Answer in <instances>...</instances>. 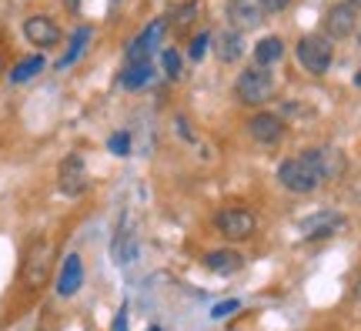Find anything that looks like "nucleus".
Returning a JSON list of instances; mask_svg holds the SVG:
<instances>
[{"label":"nucleus","instance_id":"f8f14e48","mask_svg":"<svg viewBox=\"0 0 361 331\" xmlns=\"http://www.w3.org/2000/svg\"><path fill=\"white\" fill-rule=\"evenodd\" d=\"M164 27H168V20H154V24H147L134 37V44L128 47V64H141V61H151V51H154V44L161 40V34H164Z\"/></svg>","mask_w":361,"mask_h":331},{"label":"nucleus","instance_id":"dca6fc26","mask_svg":"<svg viewBox=\"0 0 361 331\" xmlns=\"http://www.w3.org/2000/svg\"><path fill=\"white\" fill-rule=\"evenodd\" d=\"M214 54H218L221 64H234V61L245 54V34H241V30H234V27L221 30L218 44H214Z\"/></svg>","mask_w":361,"mask_h":331},{"label":"nucleus","instance_id":"1a4fd4ad","mask_svg":"<svg viewBox=\"0 0 361 331\" xmlns=\"http://www.w3.org/2000/svg\"><path fill=\"white\" fill-rule=\"evenodd\" d=\"M247 134L258 144H278L284 138V121L271 111H258V114L247 117Z\"/></svg>","mask_w":361,"mask_h":331},{"label":"nucleus","instance_id":"0eeeda50","mask_svg":"<svg viewBox=\"0 0 361 331\" xmlns=\"http://www.w3.org/2000/svg\"><path fill=\"white\" fill-rule=\"evenodd\" d=\"M355 27H358V11L351 7L348 0H345V4H335V7H328V13H324V37L328 40L351 37Z\"/></svg>","mask_w":361,"mask_h":331},{"label":"nucleus","instance_id":"bb28decb","mask_svg":"<svg viewBox=\"0 0 361 331\" xmlns=\"http://www.w3.org/2000/svg\"><path fill=\"white\" fill-rule=\"evenodd\" d=\"M111 331H128V308H121V311H117V318H114V325H111Z\"/></svg>","mask_w":361,"mask_h":331},{"label":"nucleus","instance_id":"7ed1b4c3","mask_svg":"<svg viewBox=\"0 0 361 331\" xmlns=\"http://www.w3.org/2000/svg\"><path fill=\"white\" fill-rule=\"evenodd\" d=\"M295 54H298V64L305 67L308 74L322 77V74H328V67L335 61V44L324 37V34H308V37L298 40Z\"/></svg>","mask_w":361,"mask_h":331},{"label":"nucleus","instance_id":"5701e85b","mask_svg":"<svg viewBox=\"0 0 361 331\" xmlns=\"http://www.w3.org/2000/svg\"><path fill=\"white\" fill-rule=\"evenodd\" d=\"M207 47H211V34H207V30H201V34L191 40V47H188V57H191V61H201Z\"/></svg>","mask_w":361,"mask_h":331},{"label":"nucleus","instance_id":"aec40b11","mask_svg":"<svg viewBox=\"0 0 361 331\" xmlns=\"http://www.w3.org/2000/svg\"><path fill=\"white\" fill-rule=\"evenodd\" d=\"M87 40H90V27H78V34H74V40H71V51L61 57V64H57V67H61V71H67V67L80 57V51H84V44H87Z\"/></svg>","mask_w":361,"mask_h":331},{"label":"nucleus","instance_id":"423d86ee","mask_svg":"<svg viewBox=\"0 0 361 331\" xmlns=\"http://www.w3.org/2000/svg\"><path fill=\"white\" fill-rule=\"evenodd\" d=\"M57 184H61V191L67 198H80V194L87 191L90 184V174H87V161H84V154H67L61 167H57Z\"/></svg>","mask_w":361,"mask_h":331},{"label":"nucleus","instance_id":"4468645a","mask_svg":"<svg viewBox=\"0 0 361 331\" xmlns=\"http://www.w3.org/2000/svg\"><path fill=\"white\" fill-rule=\"evenodd\" d=\"M311 157H314V164L322 171L324 181H335L345 174V154L338 151V148H308Z\"/></svg>","mask_w":361,"mask_h":331},{"label":"nucleus","instance_id":"6ab92c4d","mask_svg":"<svg viewBox=\"0 0 361 331\" xmlns=\"http://www.w3.org/2000/svg\"><path fill=\"white\" fill-rule=\"evenodd\" d=\"M40 71H44V57H40V54H34V57H24L20 64H13L11 80H13V84H24V80H30V77H37Z\"/></svg>","mask_w":361,"mask_h":331},{"label":"nucleus","instance_id":"20e7f679","mask_svg":"<svg viewBox=\"0 0 361 331\" xmlns=\"http://www.w3.org/2000/svg\"><path fill=\"white\" fill-rule=\"evenodd\" d=\"M54 267V244L47 238H34L24 251V265H20V278L27 288H40Z\"/></svg>","mask_w":361,"mask_h":331},{"label":"nucleus","instance_id":"2eb2a0df","mask_svg":"<svg viewBox=\"0 0 361 331\" xmlns=\"http://www.w3.org/2000/svg\"><path fill=\"white\" fill-rule=\"evenodd\" d=\"M241 265H245V255L234 248H218V251L204 255V267L214 275H234V271H241Z\"/></svg>","mask_w":361,"mask_h":331},{"label":"nucleus","instance_id":"cd10ccee","mask_svg":"<svg viewBox=\"0 0 361 331\" xmlns=\"http://www.w3.org/2000/svg\"><path fill=\"white\" fill-rule=\"evenodd\" d=\"M64 4L71 7V11H78V4H80V0H64Z\"/></svg>","mask_w":361,"mask_h":331},{"label":"nucleus","instance_id":"4be33fe9","mask_svg":"<svg viewBox=\"0 0 361 331\" xmlns=\"http://www.w3.org/2000/svg\"><path fill=\"white\" fill-rule=\"evenodd\" d=\"M107 148H111V154H117V157H124V154L130 151V134H128V131H117V134H111V140H107Z\"/></svg>","mask_w":361,"mask_h":331},{"label":"nucleus","instance_id":"f3484780","mask_svg":"<svg viewBox=\"0 0 361 331\" xmlns=\"http://www.w3.org/2000/svg\"><path fill=\"white\" fill-rule=\"evenodd\" d=\"M284 57V40L281 37H261L258 44H255V64L258 67H271V64H278Z\"/></svg>","mask_w":361,"mask_h":331},{"label":"nucleus","instance_id":"b1692460","mask_svg":"<svg viewBox=\"0 0 361 331\" xmlns=\"http://www.w3.org/2000/svg\"><path fill=\"white\" fill-rule=\"evenodd\" d=\"M238 308H241V301H238V298H228V301H221V305H214L211 308V318L214 321H221V318H231L234 311H238Z\"/></svg>","mask_w":361,"mask_h":331},{"label":"nucleus","instance_id":"ddd939ff","mask_svg":"<svg viewBox=\"0 0 361 331\" xmlns=\"http://www.w3.org/2000/svg\"><path fill=\"white\" fill-rule=\"evenodd\" d=\"M80 284H84V258L78 251H71L61 265V275H57V294L71 298V294H78Z\"/></svg>","mask_w":361,"mask_h":331},{"label":"nucleus","instance_id":"412c9836","mask_svg":"<svg viewBox=\"0 0 361 331\" xmlns=\"http://www.w3.org/2000/svg\"><path fill=\"white\" fill-rule=\"evenodd\" d=\"M161 67H164V74H168V80H180V51H174V47H168V51L161 54Z\"/></svg>","mask_w":361,"mask_h":331},{"label":"nucleus","instance_id":"2f4dec72","mask_svg":"<svg viewBox=\"0 0 361 331\" xmlns=\"http://www.w3.org/2000/svg\"><path fill=\"white\" fill-rule=\"evenodd\" d=\"M358 40H361V30H358Z\"/></svg>","mask_w":361,"mask_h":331},{"label":"nucleus","instance_id":"393cba45","mask_svg":"<svg viewBox=\"0 0 361 331\" xmlns=\"http://www.w3.org/2000/svg\"><path fill=\"white\" fill-rule=\"evenodd\" d=\"M194 13H197V0H191V4H184V7H178V11H174V24L188 27L194 20Z\"/></svg>","mask_w":361,"mask_h":331},{"label":"nucleus","instance_id":"9b49d317","mask_svg":"<svg viewBox=\"0 0 361 331\" xmlns=\"http://www.w3.org/2000/svg\"><path fill=\"white\" fill-rule=\"evenodd\" d=\"M345 224H348L345 215H338V211H318V215H311L301 221V234H305L308 241H314V238H331V234H338Z\"/></svg>","mask_w":361,"mask_h":331},{"label":"nucleus","instance_id":"c85d7f7f","mask_svg":"<svg viewBox=\"0 0 361 331\" xmlns=\"http://www.w3.org/2000/svg\"><path fill=\"white\" fill-rule=\"evenodd\" d=\"M351 7H355V11H361V0H348Z\"/></svg>","mask_w":361,"mask_h":331},{"label":"nucleus","instance_id":"6e6552de","mask_svg":"<svg viewBox=\"0 0 361 331\" xmlns=\"http://www.w3.org/2000/svg\"><path fill=\"white\" fill-rule=\"evenodd\" d=\"M24 37L30 40V44H37V47H57L61 44V27L54 24L47 13H30L24 20Z\"/></svg>","mask_w":361,"mask_h":331},{"label":"nucleus","instance_id":"a878e982","mask_svg":"<svg viewBox=\"0 0 361 331\" xmlns=\"http://www.w3.org/2000/svg\"><path fill=\"white\" fill-rule=\"evenodd\" d=\"M288 4H291V0H261L264 13H281V11H288Z\"/></svg>","mask_w":361,"mask_h":331},{"label":"nucleus","instance_id":"39448f33","mask_svg":"<svg viewBox=\"0 0 361 331\" xmlns=\"http://www.w3.org/2000/svg\"><path fill=\"white\" fill-rule=\"evenodd\" d=\"M214 228L228 241H247L258 231V217H255V211L231 204V207H221L218 215H214Z\"/></svg>","mask_w":361,"mask_h":331},{"label":"nucleus","instance_id":"a211bd4d","mask_svg":"<svg viewBox=\"0 0 361 331\" xmlns=\"http://www.w3.org/2000/svg\"><path fill=\"white\" fill-rule=\"evenodd\" d=\"M151 74H154V64L151 61H141V64H128V71H124V77H121V84L128 90H141L147 80H151Z\"/></svg>","mask_w":361,"mask_h":331},{"label":"nucleus","instance_id":"f257e3e1","mask_svg":"<svg viewBox=\"0 0 361 331\" xmlns=\"http://www.w3.org/2000/svg\"><path fill=\"white\" fill-rule=\"evenodd\" d=\"M278 181H281L284 191H291V194H311L324 184L322 171H318V164H314L311 151H301V154H295V157L281 161V167H278Z\"/></svg>","mask_w":361,"mask_h":331},{"label":"nucleus","instance_id":"7c9ffc66","mask_svg":"<svg viewBox=\"0 0 361 331\" xmlns=\"http://www.w3.org/2000/svg\"><path fill=\"white\" fill-rule=\"evenodd\" d=\"M147 331H161V328H147Z\"/></svg>","mask_w":361,"mask_h":331},{"label":"nucleus","instance_id":"9d476101","mask_svg":"<svg viewBox=\"0 0 361 331\" xmlns=\"http://www.w3.org/2000/svg\"><path fill=\"white\" fill-rule=\"evenodd\" d=\"M268 13L261 7V0H228V20H231L234 30H255V27L264 20Z\"/></svg>","mask_w":361,"mask_h":331},{"label":"nucleus","instance_id":"f03ea898","mask_svg":"<svg viewBox=\"0 0 361 331\" xmlns=\"http://www.w3.org/2000/svg\"><path fill=\"white\" fill-rule=\"evenodd\" d=\"M234 97L247 107H261V104H268L274 97V74H271L268 67H245L238 80H234Z\"/></svg>","mask_w":361,"mask_h":331},{"label":"nucleus","instance_id":"c756f323","mask_svg":"<svg viewBox=\"0 0 361 331\" xmlns=\"http://www.w3.org/2000/svg\"><path fill=\"white\" fill-rule=\"evenodd\" d=\"M0 74H4V57H0Z\"/></svg>","mask_w":361,"mask_h":331}]
</instances>
